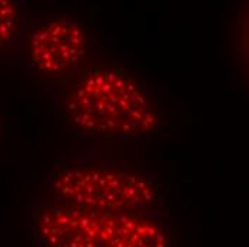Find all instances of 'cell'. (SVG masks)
<instances>
[{"mask_svg":"<svg viewBox=\"0 0 249 247\" xmlns=\"http://www.w3.org/2000/svg\"><path fill=\"white\" fill-rule=\"evenodd\" d=\"M50 113L77 139L138 143L162 130L158 90L124 63L92 62L72 77L46 83Z\"/></svg>","mask_w":249,"mask_h":247,"instance_id":"1","label":"cell"},{"mask_svg":"<svg viewBox=\"0 0 249 247\" xmlns=\"http://www.w3.org/2000/svg\"><path fill=\"white\" fill-rule=\"evenodd\" d=\"M26 231L30 247H176L169 209L102 210L43 193L27 203Z\"/></svg>","mask_w":249,"mask_h":247,"instance_id":"2","label":"cell"},{"mask_svg":"<svg viewBox=\"0 0 249 247\" xmlns=\"http://www.w3.org/2000/svg\"><path fill=\"white\" fill-rule=\"evenodd\" d=\"M43 195L102 210L168 209L163 186L156 174L95 148L62 156L50 170Z\"/></svg>","mask_w":249,"mask_h":247,"instance_id":"3","label":"cell"},{"mask_svg":"<svg viewBox=\"0 0 249 247\" xmlns=\"http://www.w3.org/2000/svg\"><path fill=\"white\" fill-rule=\"evenodd\" d=\"M99 56V40L77 17L30 16L18 67L29 77L57 82L82 72Z\"/></svg>","mask_w":249,"mask_h":247,"instance_id":"4","label":"cell"},{"mask_svg":"<svg viewBox=\"0 0 249 247\" xmlns=\"http://www.w3.org/2000/svg\"><path fill=\"white\" fill-rule=\"evenodd\" d=\"M30 16L25 0H0V63L18 65Z\"/></svg>","mask_w":249,"mask_h":247,"instance_id":"5","label":"cell"},{"mask_svg":"<svg viewBox=\"0 0 249 247\" xmlns=\"http://www.w3.org/2000/svg\"><path fill=\"white\" fill-rule=\"evenodd\" d=\"M1 133H3V127H1V122H0V140H1Z\"/></svg>","mask_w":249,"mask_h":247,"instance_id":"6","label":"cell"}]
</instances>
